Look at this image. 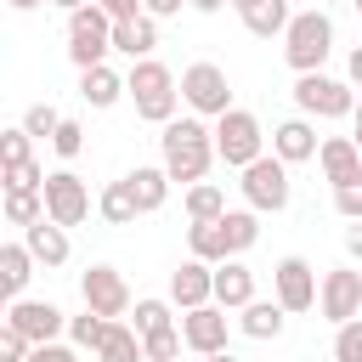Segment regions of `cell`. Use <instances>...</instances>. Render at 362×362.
I'll return each instance as SVG.
<instances>
[{"instance_id":"cell-1","label":"cell","mask_w":362,"mask_h":362,"mask_svg":"<svg viewBox=\"0 0 362 362\" xmlns=\"http://www.w3.org/2000/svg\"><path fill=\"white\" fill-rule=\"evenodd\" d=\"M158 147H164L170 181H187V187H198V181L209 175V164L221 158V153H215V130H209L204 119H170L164 136H158Z\"/></svg>"},{"instance_id":"cell-2","label":"cell","mask_w":362,"mask_h":362,"mask_svg":"<svg viewBox=\"0 0 362 362\" xmlns=\"http://www.w3.org/2000/svg\"><path fill=\"white\" fill-rule=\"evenodd\" d=\"M328 51H334V17L317 11V6H311V11H294L288 34H283V62H288L294 74H322Z\"/></svg>"},{"instance_id":"cell-3","label":"cell","mask_w":362,"mask_h":362,"mask_svg":"<svg viewBox=\"0 0 362 362\" xmlns=\"http://www.w3.org/2000/svg\"><path fill=\"white\" fill-rule=\"evenodd\" d=\"M124 90H130V102H136V113H141L147 124H170V119H175L181 90H175V74H170L158 57L136 62V68H130V79H124Z\"/></svg>"},{"instance_id":"cell-4","label":"cell","mask_w":362,"mask_h":362,"mask_svg":"<svg viewBox=\"0 0 362 362\" xmlns=\"http://www.w3.org/2000/svg\"><path fill=\"white\" fill-rule=\"evenodd\" d=\"M113 51V17L90 0L68 17V62L85 74V68H102V57Z\"/></svg>"},{"instance_id":"cell-5","label":"cell","mask_w":362,"mask_h":362,"mask_svg":"<svg viewBox=\"0 0 362 362\" xmlns=\"http://www.w3.org/2000/svg\"><path fill=\"white\" fill-rule=\"evenodd\" d=\"M215 153L232 164V170H249L255 158H266V136H260V119L249 107H232L215 119Z\"/></svg>"},{"instance_id":"cell-6","label":"cell","mask_w":362,"mask_h":362,"mask_svg":"<svg viewBox=\"0 0 362 362\" xmlns=\"http://www.w3.org/2000/svg\"><path fill=\"white\" fill-rule=\"evenodd\" d=\"M243 198H249V209L255 215H277V209H288V164L277 158V153H266V158H255L249 170H243Z\"/></svg>"},{"instance_id":"cell-7","label":"cell","mask_w":362,"mask_h":362,"mask_svg":"<svg viewBox=\"0 0 362 362\" xmlns=\"http://www.w3.org/2000/svg\"><path fill=\"white\" fill-rule=\"evenodd\" d=\"M181 102H187L192 113H204V119L232 113V85H226V68H215V62H192V68L181 74Z\"/></svg>"},{"instance_id":"cell-8","label":"cell","mask_w":362,"mask_h":362,"mask_svg":"<svg viewBox=\"0 0 362 362\" xmlns=\"http://www.w3.org/2000/svg\"><path fill=\"white\" fill-rule=\"evenodd\" d=\"M294 107L311 113V119H345L356 113V96L345 79H328V74H300L294 79Z\"/></svg>"},{"instance_id":"cell-9","label":"cell","mask_w":362,"mask_h":362,"mask_svg":"<svg viewBox=\"0 0 362 362\" xmlns=\"http://www.w3.org/2000/svg\"><path fill=\"white\" fill-rule=\"evenodd\" d=\"M317 311H322L334 328L356 322V317H362V272H351V266H334V272H322Z\"/></svg>"},{"instance_id":"cell-10","label":"cell","mask_w":362,"mask_h":362,"mask_svg":"<svg viewBox=\"0 0 362 362\" xmlns=\"http://www.w3.org/2000/svg\"><path fill=\"white\" fill-rule=\"evenodd\" d=\"M317 272H311V260H300V255H283L277 266H272V300L283 305V311H311L317 305Z\"/></svg>"},{"instance_id":"cell-11","label":"cell","mask_w":362,"mask_h":362,"mask_svg":"<svg viewBox=\"0 0 362 362\" xmlns=\"http://www.w3.org/2000/svg\"><path fill=\"white\" fill-rule=\"evenodd\" d=\"M79 294H85V311H96V317H107V322H119V317L130 311V283H124L113 266H90V272L79 277Z\"/></svg>"},{"instance_id":"cell-12","label":"cell","mask_w":362,"mask_h":362,"mask_svg":"<svg viewBox=\"0 0 362 362\" xmlns=\"http://www.w3.org/2000/svg\"><path fill=\"white\" fill-rule=\"evenodd\" d=\"M45 215H51L57 226H79V221L90 215V187H85L74 170L45 175Z\"/></svg>"},{"instance_id":"cell-13","label":"cell","mask_w":362,"mask_h":362,"mask_svg":"<svg viewBox=\"0 0 362 362\" xmlns=\"http://www.w3.org/2000/svg\"><path fill=\"white\" fill-rule=\"evenodd\" d=\"M6 328L28 334L34 345H57V334L68 328V317H62L51 300H11V311H6Z\"/></svg>"},{"instance_id":"cell-14","label":"cell","mask_w":362,"mask_h":362,"mask_svg":"<svg viewBox=\"0 0 362 362\" xmlns=\"http://www.w3.org/2000/svg\"><path fill=\"white\" fill-rule=\"evenodd\" d=\"M317 164H322V181L334 192L339 187H356L362 181V147H356V136H328L322 153H317Z\"/></svg>"},{"instance_id":"cell-15","label":"cell","mask_w":362,"mask_h":362,"mask_svg":"<svg viewBox=\"0 0 362 362\" xmlns=\"http://www.w3.org/2000/svg\"><path fill=\"white\" fill-rule=\"evenodd\" d=\"M170 300H175L181 311L215 305V266H204V260H187V266H175V272H170Z\"/></svg>"},{"instance_id":"cell-16","label":"cell","mask_w":362,"mask_h":362,"mask_svg":"<svg viewBox=\"0 0 362 362\" xmlns=\"http://www.w3.org/2000/svg\"><path fill=\"white\" fill-rule=\"evenodd\" d=\"M181 339H187L198 356L226 351V311H221V305H198V311H187V317H181Z\"/></svg>"},{"instance_id":"cell-17","label":"cell","mask_w":362,"mask_h":362,"mask_svg":"<svg viewBox=\"0 0 362 362\" xmlns=\"http://www.w3.org/2000/svg\"><path fill=\"white\" fill-rule=\"evenodd\" d=\"M272 153H277L283 164H305V158L322 153V141H317L311 119H283V124L272 130Z\"/></svg>"},{"instance_id":"cell-18","label":"cell","mask_w":362,"mask_h":362,"mask_svg":"<svg viewBox=\"0 0 362 362\" xmlns=\"http://www.w3.org/2000/svg\"><path fill=\"white\" fill-rule=\"evenodd\" d=\"M255 300V272L243 260H221L215 266V305L221 311H243Z\"/></svg>"},{"instance_id":"cell-19","label":"cell","mask_w":362,"mask_h":362,"mask_svg":"<svg viewBox=\"0 0 362 362\" xmlns=\"http://www.w3.org/2000/svg\"><path fill=\"white\" fill-rule=\"evenodd\" d=\"M158 45V17H130V23H113V51H124L130 62H147Z\"/></svg>"},{"instance_id":"cell-20","label":"cell","mask_w":362,"mask_h":362,"mask_svg":"<svg viewBox=\"0 0 362 362\" xmlns=\"http://www.w3.org/2000/svg\"><path fill=\"white\" fill-rule=\"evenodd\" d=\"M23 243H28V255H34L40 266H68V226H57L51 215L34 221V226L23 232Z\"/></svg>"},{"instance_id":"cell-21","label":"cell","mask_w":362,"mask_h":362,"mask_svg":"<svg viewBox=\"0 0 362 362\" xmlns=\"http://www.w3.org/2000/svg\"><path fill=\"white\" fill-rule=\"evenodd\" d=\"M124 181H130V192H136L141 215L164 209V198H170V170H164V164H136V170H130Z\"/></svg>"},{"instance_id":"cell-22","label":"cell","mask_w":362,"mask_h":362,"mask_svg":"<svg viewBox=\"0 0 362 362\" xmlns=\"http://www.w3.org/2000/svg\"><path fill=\"white\" fill-rule=\"evenodd\" d=\"M187 249H192V260H204V266H221V260H232L221 221H192V226H187Z\"/></svg>"},{"instance_id":"cell-23","label":"cell","mask_w":362,"mask_h":362,"mask_svg":"<svg viewBox=\"0 0 362 362\" xmlns=\"http://www.w3.org/2000/svg\"><path fill=\"white\" fill-rule=\"evenodd\" d=\"M283 317H288V311H283L277 300H249V305L238 311V328H243L249 339H277V334H283Z\"/></svg>"},{"instance_id":"cell-24","label":"cell","mask_w":362,"mask_h":362,"mask_svg":"<svg viewBox=\"0 0 362 362\" xmlns=\"http://www.w3.org/2000/svg\"><path fill=\"white\" fill-rule=\"evenodd\" d=\"M34 255H28V243H6L0 249V283H6V294L11 300H23V288H28V277H34Z\"/></svg>"},{"instance_id":"cell-25","label":"cell","mask_w":362,"mask_h":362,"mask_svg":"<svg viewBox=\"0 0 362 362\" xmlns=\"http://www.w3.org/2000/svg\"><path fill=\"white\" fill-rule=\"evenodd\" d=\"M288 23H294L288 0H260V6L243 17V28H249L255 40H283V34H288Z\"/></svg>"},{"instance_id":"cell-26","label":"cell","mask_w":362,"mask_h":362,"mask_svg":"<svg viewBox=\"0 0 362 362\" xmlns=\"http://www.w3.org/2000/svg\"><path fill=\"white\" fill-rule=\"evenodd\" d=\"M96 362H147L141 334L124 328V322H107V334H102V345H96Z\"/></svg>"},{"instance_id":"cell-27","label":"cell","mask_w":362,"mask_h":362,"mask_svg":"<svg viewBox=\"0 0 362 362\" xmlns=\"http://www.w3.org/2000/svg\"><path fill=\"white\" fill-rule=\"evenodd\" d=\"M79 96H85L90 107H113V102L124 96V79H119L107 62H102V68H85V74H79Z\"/></svg>"},{"instance_id":"cell-28","label":"cell","mask_w":362,"mask_h":362,"mask_svg":"<svg viewBox=\"0 0 362 362\" xmlns=\"http://www.w3.org/2000/svg\"><path fill=\"white\" fill-rule=\"evenodd\" d=\"M96 209H102V221H107V226H130V221L141 215V204H136L130 181H107V187H102V198H96Z\"/></svg>"},{"instance_id":"cell-29","label":"cell","mask_w":362,"mask_h":362,"mask_svg":"<svg viewBox=\"0 0 362 362\" xmlns=\"http://www.w3.org/2000/svg\"><path fill=\"white\" fill-rule=\"evenodd\" d=\"M221 215H226V192L215 181L187 187V221H221Z\"/></svg>"},{"instance_id":"cell-30","label":"cell","mask_w":362,"mask_h":362,"mask_svg":"<svg viewBox=\"0 0 362 362\" xmlns=\"http://www.w3.org/2000/svg\"><path fill=\"white\" fill-rule=\"evenodd\" d=\"M221 232H226V249H232V260L260 238V221H255V209H226L221 215Z\"/></svg>"},{"instance_id":"cell-31","label":"cell","mask_w":362,"mask_h":362,"mask_svg":"<svg viewBox=\"0 0 362 362\" xmlns=\"http://www.w3.org/2000/svg\"><path fill=\"white\" fill-rule=\"evenodd\" d=\"M6 221L11 226H34V221H45V187L40 192H6Z\"/></svg>"},{"instance_id":"cell-32","label":"cell","mask_w":362,"mask_h":362,"mask_svg":"<svg viewBox=\"0 0 362 362\" xmlns=\"http://www.w3.org/2000/svg\"><path fill=\"white\" fill-rule=\"evenodd\" d=\"M0 164H6V170H17V164H34V136H28L23 124L0 130Z\"/></svg>"},{"instance_id":"cell-33","label":"cell","mask_w":362,"mask_h":362,"mask_svg":"<svg viewBox=\"0 0 362 362\" xmlns=\"http://www.w3.org/2000/svg\"><path fill=\"white\" fill-rule=\"evenodd\" d=\"M102 334H107V317H96V311L68 317V339H74L79 351H96V345H102Z\"/></svg>"},{"instance_id":"cell-34","label":"cell","mask_w":362,"mask_h":362,"mask_svg":"<svg viewBox=\"0 0 362 362\" xmlns=\"http://www.w3.org/2000/svg\"><path fill=\"white\" fill-rule=\"evenodd\" d=\"M164 328H175L170 322V305L164 300H136V334L147 339V334H164Z\"/></svg>"},{"instance_id":"cell-35","label":"cell","mask_w":362,"mask_h":362,"mask_svg":"<svg viewBox=\"0 0 362 362\" xmlns=\"http://www.w3.org/2000/svg\"><path fill=\"white\" fill-rule=\"evenodd\" d=\"M57 124H62V113H57V107H51V102H34V107H28V113H23V130H28V136H34V141H40V136H45V141H51V136H57Z\"/></svg>"},{"instance_id":"cell-36","label":"cell","mask_w":362,"mask_h":362,"mask_svg":"<svg viewBox=\"0 0 362 362\" xmlns=\"http://www.w3.org/2000/svg\"><path fill=\"white\" fill-rule=\"evenodd\" d=\"M181 345H187V339H181V328H164V334H147V339H141L147 362H175V356H181Z\"/></svg>"},{"instance_id":"cell-37","label":"cell","mask_w":362,"mask_h":362,"mask_svg":"<svg viewBox=\"0 0 362 362\" xmlns=\"http://www.w3.org/2000/svg\"><path fill=\"white\" fill-rule=\"evenodd\" d=\"M51 147H57L62 158H79V153H85V124H79V119H62L57 136H51Z\"/></svg>"},{"instance_id":"cell-38","label":"cell","mask_w":362,"mask_h":362,"mask_svg":"<svg viewBox=\"0 0 362 362\" xmlns=\"http://www.w3.org/2000/svg\"><path fill=\"white\" fill-rule=\"evenodd\" d=\"M334 362H362V317L334 334Z\"/></svg>"},{"instance_id":"cell-39","label":"cell","mask_w":362,"mask_h":362,"mask_svg":"<svg viewBox=\"0 0 362 362\" xmlns=\"http://www.w3.org/2000/svg\"><path fill=\"white\" fill-rule=\"evenodd\" d=\"M45 187V170L40 164H17V170H6V192H40Z\"/></svg>"},{"instance_id":"cell-40","label":"cell","mask_w":362,"mask_h":362,"mask_svg":"<svg viewBox=\"0 0 362 362\" xmlns=\"http://www.w3.org/2000/svg\"><path fill=\"white\" fill-rule=\"evenodd\" d=\"M28 356H34V339L17 328H0V362H28Z\"/></svg>"},{"instance_id":"cell-41","label":"cell","mask_w":362,"mask_h":362,"mask_svg":"<svg viewBox=\"0 0 362 362\" xmlns=\"http://www.w3.org/2000/svg\"><path fill=\"white\" fill-rule=\"evenodd\" d=\"M334 209H339L345 221H362V181H356V187H339V192H334Z\"/></svg>"},{"instance_id":"cell-42","label":"cell","mask_w":362,"mask_h":362,"mask_svg":"<svg viewBox=\"0 0 362 362\" xmlns=\"http://www.w3.org/2000/svg\"><path fill=\"white\" fill-rule=\"evenodd\" d=\"M113 23H130V17H141V0H96Z\"/></svg>"},{"instance_id":"cell-43","label":"cell","mask_w":362,"mask_h":362,"mask_svg":"<svg viewBox=\"0 0 362 362\" xmlns=\"http://www.w3.org/2000/svg\"><path fill=\"white\" fill-rule=\"evenodd\" d=\"M28 362H79V351H74V345H34Z\"/></svg>"},{"instance_id":"cell-44","label":"cell","mask_w":362,"mask_h":362,"mask_svg":"<svg viewBox=\"0 0 362 362\" xmlns=\"http://www.w3.org/2000/svg\"><path fill=\"white\" fill-rule=\"evenodd\" d=\"M181 6H192V0H141V11H147V17H158V23H164V17H175Z\"/></svg>"},{"instance_id":"cell-45","label":"cell","mask_w":362,"mask_h":362,"mask_svg":"<svg viewBox=\"0 0 362 362\" xmlns=\"http://www.w3.org/2000/svg\"><path fill=\"white\" fill-rule=\"evenodd\" d=\"M345 255L362 260V221H351V232H345Z\"/></svg>"},{"instance_id":"cell-46","label":"cell","mask_w":362,"mask_h":362,"mask_svg":"<svg viewBox=\"0 0 362 362\" xmlns=\"http://www.w3.org/2000/svg\"><path fill=\"white\" fill-rule=\"evenodd\" d=\"M345 68H351V85H362V45L351 51V62H345Z\"/></svg>"},{"instance_id":"cell-47","label":"cell","mask_w":362,"mask_h":362,"mask_svg":"<svg viewBox=\"0 0 362 362\" xmlns=\"http://www.w3.org/2000/svg\"><path fill=\"white\" fill-rule=\"evenodd\" d=\"M221 6H232V0H192V11H209V17H215Z\"/></svg>"},{"instance_id":"cell-48","label":"cell","mask_w":362,"mask_h":362,"mask_svg":"<svg viewBox=\"0 0 362 362\" xmlns=\"http://www.w3.org/2000/svg\"><path fill=\"white\" fill-rule=\"evenodd\" d=\"M11 11H34V6H51V0H6Z\"/></svg>"},{"instance_id":"cell-49","label":"cell","mask_w":362,"mask_h":362,"mask_svg":"<svg viewBox=\"0 0 362 362\" xmlns=\"http://www.w3.org/2000/svg\"><path fill=\"white\" fill-rule=\"evenodd\" d=\"M51 6H57V11H68V17H74V11H79V6H90V0H51Z\"/></svg>"},{"instance_id":"cell-50","label":"cell","mask_w":362,"mask_h":362,"mask_svg":"<svg viewBox=\"0 0 362 362\" xmlns=\"http://www.w3.org/2000/svg\"><path fill=\"white\" fill-rule=\"evenodd\" d=\"M255 6H260V0H232V11H238V17H249Z\"/></svg>"},{"instance_id":"cell-51","label":"cell","mask_w":362,"mask_h":362,"mask_svg":"<svg viewBox=\"0 0 362 362\" xmlns=\"http://www.w3.org/2000/svg\"><path fill=\"white\" fill-rule=\"evenodd\" d=\"M204 362H238V356H232V351H215V356H204Z\"/></svg>"},{"instance_id":"cell-52","label":"cell","mask_w":362,"mask_h":362,"mask_svg":"<svg viewBox=\"0 0 362 362\" xmlns=\"http://www.w3.org/2000/svg\"><path fill=\"white\" fill-rule=\"evenodd\" d=\"M351 119H356V147H362V102H356V113H351Z\"/></svg>"},{"instance_id":"cell-53","label":"cell","mask_w":362,"mask_h":362,"mask_svg":"<svg viewBox=\"0 0 362 362\" xmlns=\"http://www.w3.org/2000/svg\"><path fill=\"white\" fill-rule=\"evenodd\" d=\"M351 6H356V11H362V0H351Z\"/></svg>"},{"instance_id":"cell-54","label":"cell","mask_w":362,"mask_h":362,"mask_svg":"<svg viewBox=\"0 0 362 362\" xmlns=\"http://www.w3.org/2000/svg\"><path fill=\"white\" fill-rule=\"evenodd\" d=\"M175 362H181V356H175Z\"/></svg>"}]
</instances>
